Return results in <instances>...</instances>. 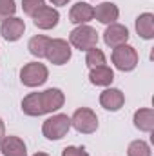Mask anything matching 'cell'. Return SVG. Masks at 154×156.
Wrapping results in <instances>:
<instances>
[{
  "label": "cell",
  "instance_id": "cell-1",
  "mask_svg": "<svg viewBox=\"0 0 154 156\" xmlns=\"http://www.w3.org/2000/svg\"><path fill=\"white\" fill-rule=\"evenodd\" d=\"M111 58H113V64H114L116 69L123 71V73H129V71L136 69L138 60H140L138 58V51L132 45H129V44H123V45L114 47Z\"/></svg>",
  "mask_w": 154,
  "mask_h": 156
},
{
  "label": "cell",
  "instance_id": "cell-2",
  "mask_svg": "<svg viewBox=\"0 0 154 156\" xmlns=\"http://www.w3.org/2000/svg\"><path fill=\"white\" fill-rule=\"evenodd\" d=\"M69 42H71L73 47H76L80 51H89V49L96 47V44H98V33H96L94 27H91L87 24H82V26H78V27H75L71 31Z\"/></svg>",
  "mask_w": 154,
  "mask_h": 156
},
{
  "label": "cell",
  "instance_id": "cell-3",
  "mask_svg": "<svg viewBox=\"0 0 154 156\" xmlns=\"http://www.w3.org/2000/svg\"><path fill=\"white\" fill-rule=\"evenodd\" d=\"M71 129V118L67 115H53L42 125V133L47 140H62Z\"/></svg>",
  "mask_w": 154,
  "mask_h": 156
},
{
  "label": "cell",
  "instance_id": "cell-4",
  "mask_svg": "<svg viewBox=\"0 0 154 156\" xmlns=\"http://www.w3.org/2000/svg\"><path fill=\"white\" fill-rule=\"evenodd\" d=\"M49 78V71L44 64L40 62H29L22 67L20 71V82L26 85V87H38L44 85Z\"/></svg>",
  "mask_w": 154,
  "mask_h": 156
},
{
  "label": "cell",
  "instance_id": "cell-5",
  "mask_svg": "<svg viewBox=\"0 0 154 156\" xmlns=\"http://www.w3.org/2000/svg\"><path fill=\"white\" fill-rule=\"evenodd\" d=\"M71 127H75L82 134H93L98 129V116L89 107H80L71 116Z\"/></svg>",
  "mask_w": 154,
  "mask_h": 156
},
{
  "label": "cell",
  "instance_id": "cell-6",
  "mask_svg": "<svg viewBox=\"0 0 154 156\" xmlns=\"http://www.w3.org/2000/svg\"><path fill=\"white\" fill-rule=\"evenodd\" d=\"M45 58L54 66H64L71 60V45L67 44V40L51 38L47 51H45Z\"/></svg>",
  "mask_w": 154,
  "mask_h": 156
},
{
  "label": "cell",
  "instance_id": "cell-7",
  "mask_svg": "<svg viewBox=\"0 0 154 156\" xmlns=\"http://www.w3.org/2000/svg\"><path fill=\"white\" fill-rule=\"evenodd\" d=\"M38 94H40V105H42L44 115L58 111V109L64 105V102H65L64 93H62L60 89H56V87L45 89V91H42V93H38Z\"/></svg>",
  "mask_w": 154,
  "mask_h": 156
},
{
  "label": "cell",
  "instance_id": "cell-8",
  "mask_svg": "<svg viewBox=\"0 0 154 156\" xmlns=\"http://www.w3.org/2000/svg\"><path fill=\"white\" fill-rule=\"evenodd\" d=\"M31 18H33V22H35V26H37L38 29H45V31H47V29H53V27L58 26L60 13H58L54 7L44 5V7H40Z\"/></svg>",
  "mask_w": 154,
  "mask_h": 156
},
{
  "label": "cell",
  "instance_id": "cell-9",
  "mask_svg": "<svg viewBox=\"0 0 154 156\" xmlns=\"http://www.w3.org/2000/svg\"><path fill=\"white\" fill-rule=\"evenodd\" d=\"M26 31V24L22 18L18 16H9L5 20H2V26H0V33L2 37L7 40V42H16V40L22 38Z\"/></svg>",
  "mask_w": 154,
  "mask_h": 156
},
{
  "label": "cell",
  "instance_id": "cell-10",
  "mask_svg": "<svg viewBox=\"0 0 154 156\" xmlns=\"http://www.w3.org/2000/svg\"><path fill=\"white\" fill-rule=\"evenodd\" d=\"M103 42L109 45V47H118V45H123L129 42V29L121 24H109L105 33H103Z\"/></svg>",
  "mask_w": 154,
  "mask_h": 156
},
{
  "label": "cell",
  "instance_id": "cell-11",
  "mask_svg": "<svg viewBox=\"0 0 154 156\" xmlns=\"http://www.w3.org/2000/svg\"><path fill=\"white\" fill-rule=\"evenodd\" d=\"M125 104V94L116 89V87H107L102 94H100V105L107 111H120Z\"/></svg>",
  "mask_w": 154,
  "mask_h": 156
},
{
  "label": "cell",
  "instance_id": "cell-12",
  "mask_svg": "<svg viewBox=\"0 0 154 156\" xmlns=\"http://www.w3.org/2000/svg\"><path fill=\"white\" fill-rule=\"evenodd\" d=\"M0 151L4 156H27V147L18 136H4L0 140Z\"/></svg>",
  "mask_w": 154,
  "mask_h": 156
},
{
  "label": "cell",
  "instance_id": "cell-13",
  "mask_svg": "<svg viewBox=\"0 0 154 156\" xmlns=\"http://www.w3.org/2000/svg\"><path fill=\"white\" fill-rule=\"evenodd\" d=\"M94 18V7L87 2H76L69 11V20L76 26L87 24Z\"/></svg>",
  "mask_w": 154,
  "mask_h": 156
},
{
  "label": "cell",
  "instance_id": "cell-14",
  "mask_svg": "<svg viewBox=\"0 0 154 156\" xmlns=\"http://www.w3.org/2000/svg\"><path fill=\"white\" fill-rule=\"evenodd\" d=\"M118 16H120V9L113 2H102L100 5L94 7V18L100 24H105V26L114 24L118 20Z\"/></svg>",
  "mask_w": 154,
  "mask_h": 156
},
{
  "label": "cell",
  "instance_id": "cell-15",
  "mask_svg": "<svg viewBox=\"0 0 154 156\" xmlns=\"http://www.w3.org/2000/svg\"><path fill=\"white\" fill-rule=\"evenodd\" d=\"M89 80L93 85H102V87H109L114 80V73L109 66H100V67H93L89 73Z\"/></svg>",
  "mask_w": 154,
  "mask_h": 156
},
{
  "label": "cell",
  "instance_id": "cell-16",
  "mask_svg": "<svg viewBox=\"0 0 154 156\" xmlns=\"http://www.w3.org/2000/svg\"><path fill=\"white\" fill-rule=\"evenodd\" d=\"M134 127L143 131V133H151L154 129V109L151 107H143V109H138L134 113Z\"/></svg>",
  "mask_w": 154,
  "mask_h": 156
},
{
  "label": "cell",
  "instance_id": "cell-17",
  "mask_svg": "<svg viewBox=\"0 0 154 156\" xmlns=\"http://www.w3.org/2000/svg\"><path fill=\"white\" fill-rule=\"evenodd\" d=\"M136 31L142 38H154V15L152 13H142L136 18Z\"/></svg>",
  "mask_w": 154,
  "mask_h": 156
},
{
  "label": "cell",
  "instance_id": "cell-18",
  "mask_svg": "<svg viewBox=\"0 0 154 156\" xmlns=\"http://www.w3.org/2000/svg\"><path fill=\"white\" fill-rule=\"evenodd\" d=\"M22 111L27 116H42V105H40V94L38 93H31L22 100Z\"/></svg>",
  "mask_w": 154,
  "mask_h": 156
},
{
  "label": "cell",
  "instance_id": "cell-19",
  "mask_svg": "<svg viewBox=\"0 0 154 156\" xmlns=\"http://www.w3.org/2000/svg\"><path fill=\"white\" fill-rule=\"evenodd\" d=\"M49 42H51V38H47V37H44V35H37V37H33V38L29 40L27 49H29V53H31L33 56H37V58H45V51H47Z\"/></svg>",
  "mask_w": 154,
  "mask_h": 156
},
{
  "label": "cell",
  "instance_id": "cell-20",
  "mask_svg": "<svg viewBox=\"0 0 154 156\" xmlns=\"http://www.w3.org/2000/svg\"><path fill=\"white\" fill-rule=\"evenodd\" d=\"M85 53H87V55H85V64H87L89 69H93V67H100V66H105V55H103L102 49L93 47V49H89V51H85Z\"/></svg>",
  "mask_w": 154,
  "mask_h": 156
},
{
  "label": "cell",
  "instance_id": "cell-21",
  "mask_svg": "<svg viewBox=\"0 0 154 156\" xmlns=\"http://www.w3.org/2000/svg\"><path fill=\"white\" fill-rule=\"evenodd\" d=\"M127 156H152V151L147 142L134 140V142H131V145L127 149Z\"/></svg>",
  "mask_w": 154,
  "mask_h": 156
},
{
  "label": "cell",
  "instance_id": "cell-22",
  "mask_svg": "<svg viewBox=\"0 0 154 156\" xmlns=\"http://www.w3.org/2000/svg\"><path fill=\"white\" fill-rule=\"evenodd\" d=\"M15 11H16L15 0H0V22L9 16H15Z\"/></svg>",
  "mask_w": 154,
  "mask_h": 156
},
{
  "label": "cell",
  "instance_id": "cell-23",
  "mask_svg": "<svg viewBox=\"0 0 154 156\" xmlns=\"http://www.w3.org/2000/svg\"><path fill=\"white\" fill-rule=\"evenodd\" d=\"M44 5H45V0H22V9L27 16H33Z\"/></svg>",
  "mask_w": 154,
  "mask_h": 156
},
{
  "label": "cell",
  "instance_id": "cell-24",
  "mask_svg": "<svg viewBox=\"0 0 154 156\" xmlns=\"http://www.w3.org/2000/svg\"><path fill=\"white\" fill-rule=\"evenodd\" d=\"M62 156H89V153L83 147H76V145H69L62 151Z\"/></svg>",
  "mask_w": 154,
  "mask_h": 156
},
{
  "label": "cell",
  "instance_id": "cell-25",
  "mask_svg": "<svg viewBox=\"0 0 154 156\" xmlns=\"http://www.w3.org/2000/svg\"><path fill=\"white\" fill-rule=\"evenodd\" d=\"M53 5H67L69 4V0H49Z\"/></svg>",
  "mask_w": 154,
  "mask_h": 156
},
{
  "label": "cell",
  "instance_id": "cell-26",
  "mask_svg": "<svg viewBox=\"0 0 154 156\" xmlns=\"http://www.w3.org/2000/svg\"><path fill=\"white\" fill-rule=\"evenodd\" d=\"M5 136V123H4V120L0 118V140Z\"/></svg>",
  "mask_w": 154,
  "mask_h": 156
},
{
  "label": "cell",
  "instance_id": "cell-27",
  "mask_svg": "<svg viewBox=\"0 0 154 156\" xmlns=\"http://www.w3.org/2000/svg\"><path fill=\"white\" fill-rule=\"evenodd\" d=\"M33 156H49L47 153H37V154H33Z\"/></svg>",
  "mask_w": 154,
  "mask_h": 156
}]
</instances>
